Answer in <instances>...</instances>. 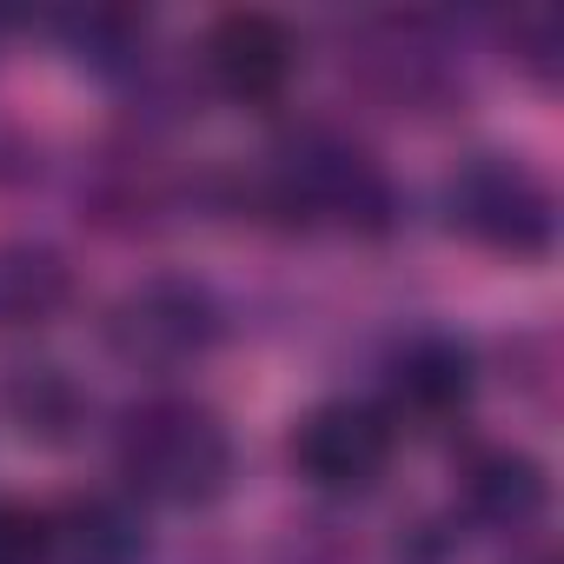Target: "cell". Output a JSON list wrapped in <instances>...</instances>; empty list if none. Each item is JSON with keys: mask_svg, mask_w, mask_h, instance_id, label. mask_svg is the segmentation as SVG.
<instances>
[{"mask_svg": "<svg viewBox=\"0 0 564 564\" xmlns=\"http://www.w3.org/2000/svg\"><path fill=\"white\" fill-rule=\"evenodd\" d=\"M399 399L425 419H445L471 399V352L452 339H425L399 359Z\"/></svg>", "mask_w": 564, "mask_h": 564, "instance_id": "6", "label": "cell"}, {"mask_svg": "<svg viewBox=\"0 0 564 564\" xmlns=\"http://www.w3.org/2000/svg\"><path fill=\"white\" fill-rule=\"evenodd\" d=\"M471 505H478V518L518 531L544 511V471L524 452H491L471 465Z\"/></svg>", "mask_w": 564, "mask_h": 564, "instance_id": "7", "label": "cell"}, {"mask_svg": "<svg viewBox=\"0 0 564 564\" xmlns=\"http://www.w3.org/2000/svg\"><path fill=\"white\" fill-rule=\"evenodd\" d=\"M206 67H213V80H219L226 100H239V107H272L279 94L293 87V74H300V41H293L286 21L246 8V14H226V21L213 28Z\"/></svg>", "mask_w": 564, "mask_h": 564, "instance_id": "4", "label": "cell"}, {"mask_svg": "<svg viewBox=\"0 0 564 564\" xmlns=\"http://www.w3.org/2000/svg\"><path fill=\"white\" fill-rule=\"evenodd\" d=\"M0 564H54V518L0 498Z\"/></svg>", "mask_w": 564, "mask_h": 564, "instance_id": "9", "label": "cell"}, {"mask_svg": "<svg viewBox=\"0 0 564 564\" xmlns=\"http://www.w3.org/2000/svg\"><path fill=\"white\" fill-rule=\"evenodd\" d=\"M452 219L498 252H544L551 246V193L524 166H505V160H485L452 186Z\"/></svg>", "mask_w": 564, "mask_h": 564, "instance_id": "3", "label": "cell"}, {"mask_svg": "<svg viewBox=\"0 0 564 564\" xmlns=\"http://www.w3.org/2000/svg\"><path fill=\"white\" fill-rule=\"evenodd\" d=\"M61 551H74V564H133L140 538H133V524L113 505H80L67 531L54 524V557Z\"/></svg>", "mask_w": 564, "mask_h": 564, "instance_id": "8", "label": "cell"}, {"mask_svg": "<svg viewBox=\"0 0 564 564\" xmlns=\"http://www.w3.org/2000/svg\"><path fill=\"white\" fill-rule=\"evenodd\" d=\"M120 478L153 505H213L232 478V438L206 405L153 399L120 432Z\"/></svg>", "mask_w": 564, "mask_h": 564, "instance_id": "1", "label": "cell"}, {"mask_svg": "<svg viewBox=\"0 0 564 564\" xmlns=\"http://www.w3.org/2000/svg\"><path fill=\"white\" fill-rule=\"evenodd\" d=\"M14 412H21V432H41V438H61L67 419H74V392L61 372H34V399L14 392Z\"/></svg>", "mask_w": 564, "mask_h": 564, "instance_id": "10", "label": "cell"}, {"mask_svg": "<svg viewBox=\"0 0 564 564\" xmlns=\"http://www.w3.org/2000/svg\"><path fill=\"white\" fill-rule=\"evenodd\" d=\"M206 339V319H199V300L186 293H140L120 319V346L133 359H180Z\"/></svg>", "mask_w": 564, "mask_h": 564, "instance_id": "5", "label": "cell"}, {"mask_svg": "<svg viewBox=\"0 0 564 564\" xmlns=\"http://www.w3.org/2000/svg\"><path fill=\"white\" fill-rule=\"evenodd\" d=\"M293 465L319 491H339V498L372 491L392 465V419L379 405L333 399V405L306 412V425L293 432Z\"/></svg>", "mask_w": 564, "mask_h": 564, "instance_id": "2", "label": "cell"}]
</instances>
